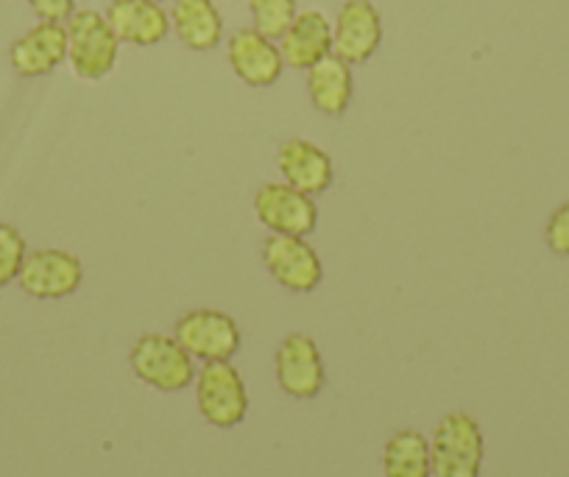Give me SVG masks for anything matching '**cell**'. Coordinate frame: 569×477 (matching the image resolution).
I'll list each match as a JSON object with an SVG mask.
<instances>
[{"mask_svg":"<svg viewBox=\"0 0 569 477\" xmlns=\"http://www.w3.org/2000/svg\"><path fill=\"white\" fill-rule=\"evenodd\" d=\"M129 366L146 386L162 394L184 391L196 382V360L173 336L142 332L129 349Z\"/></svg>","mask_w":569,"mask_h":477,"instance_id":"cell-1","label":"cell"},{"mask_svg":"<svg viewBox=\"0 0 569 477\" xmlns=\"http://www.w3.org/2000/svg\"><path fill=\"white\" fill-rule=\"evenodd\" d=\"M433 477H480L486 458V436L467 410H452L436 425L430 438Z\"/></svg>","mask_w":569,"mask_h":477,"instance_id":"cell-2","label":"cell"},{"mask_svg":"<svg viewBox=\"0 0 569 477\" xmlns=\"http://www.w3.org/2000/svg\"><path fill=\"white\" fill-rule=\"evenodd\" d=\"M64 29H68V62L76 79H107L118 64L120 53V40L109 29L107 18L96 9H76Z\"/></svg>","mask_w":569,"mask_h":477,"instance_id":"cell-3","label":"cell"},{"mask_svg":"<svg viewBox=\"0 0 569 477\" xmlns=\"http://www.w3.org/2000/svg\"><path fill=\"white\" fill-rule=\"evenodd\" d=\"M196 403L207 425L232 430L249 414V391L232 360H212L196 371Z\"/></svg>","mask_w":569,"mask_h":477,"instance_id":"cell-4","label":"cell"},{"mask_svg":"<svg viewBox=\"0 0 569 477\" xmlns=\"http://www.w3.org/2000/svg\"><path fill=\"white\" fill-rule=\"evenodd\" d=\"M173 338L201 364L212 360H232L240 352V327L229 312L212 307H196L177 318Z\"/></svg>","mask_w":569,"mask_h":477,"instance_id":"cell-5","label":"cell"},{"mask_svg":"<svg viewBox=\"0 0 569 477\" xmlns=\"http://www.w3.org/2000/svg\"><path fill=\"white\" fill-rule=\"evenodd\" d=\"M262 266L291 294H313L325 279L321 257L308 238L299 235H268L262 240Z\"/></svg>","mask_w":569,"mask_h":477,"instance_id":"cell-6","label":"cell"},{"mask_svg":"<svg viewBox=\"0 0 569 477\" xmlns=\"http://www.w3.org/2000/svg\"><path fill=\"white\" fill-rule=\"evenodd\" d=\"M251 207H254L257 221L271 229V235L308 238L319 223V207H316L313 196L291 188L288 182H266L262 188H257Z\"/></svg>","mask_w":569,"mask_h":477,"instance_id":"cell-7","label":"cell"},{"mask_svg":"<svg viewBox=\"0 0 569 477\" xmlns=\"http://www.w3.org/2000/svg\"><path fill=\"white\" fill-rule=\"evenodd\" d=\"M273 371H277L279 388L293 399H316L325 391L327 371L321 349L305 332H291L279 341Z\"/></svg>","mask_w":569,"mask_h":477,"instance_id":"cell-8","label":"cell"},{"mask_svg":"<svg viewBox=\"0 0 569 477\" xmlns=\"http://www.w3.org/2000/svg\"><path fill=\"white\" fill-rule=\"evenodd\" d=\"M84 282V262L64 249H34L26 255L18 285L31 299H64Z\"/></svg>","mask_w":569,"mask_h":477,"instance_id":"cell-9","label":"cell"},{"mask_svg":"<svg viewBox=\"0 0 569 477\" xmlns=\"http://www.w3.org/2000/svg\"><path fill=\"white\" fill-rule=\"evenodd\" d=\"M382 46V18L371 0H347L332 23V53L343 62L366 64Z\"/></svg>","mask_w":569,"mask_h":477,"instance_id":"cell-10","label":"cell"},{"mask_svg":"<svg viewBox=\"0 0 569 477\" xmlns=\"http://www.w3.org/2000/svg\"><path fill=\"white\" fill-rule=\"evenodd\" d=\"M227 62L232 73L249 87L277 85L284 70L282 51L277 40L257 29H238L227 40Z\"/></svg>","mask_w":569,"mask_h":477,"instance_id":"cell-11","label":"cell"},{"mask_svg":"<svg viewBox=\"0 0 569 477\" xmlns=\"http://www.w3.org/2000/svg\"><path fill=\"white\" fill-rule=\"evenodd\" d=\"M277 168L284 182L313 196V199L327 193L332 179H336V166H332L330 153L316 142L305 140V137H291V140L279 142Z\"/></svg>","mask_w":569,"mask_h":477,"instance_id":"cell-12","label":"cell"},{"mask_svg":"<svg viewBox=\"0 0 569 477\" xmlns=\"http://www.w3.org/2000/svg\"><path fill=\"white\" fill-rule=\"evenodd\" d=\"M62 62H68V29L64 23H40L26 31L9 48V64L23 79L51 76Z\"/></svg>","mask_w":569,"mask_h":477,"instance_id":"cell-13","label":"cell"},{"mask_svg":"<svg viewBox=\"0 0 569 477\" xmlns=\"http://www.w3.org/2000/svg\"><path fill=\"white\" fill-rule=\"evenodd\" d=\"M103 18L126 46L151 48L166 42L171 34V14L154 0H112Z\"/></svg>","mask_w":569,"mask_h":477,"instance_id":"cell-14","label":"cell"},{"mask_svg":"<svg viewBox=\"0 0 569 477\" xmlns=\"http://www.w3.org/2000/svg\"><path fill=\"white\" fill-rule=\"evenodd\" d=\"M284 68L308 70L332 53V23L319 9H305L277 40Z\"/></svg>","mask_w":569,"mask_h":477,"instance_id":"cell-15","label":"cell"},{"mask_svg":"<svg viewBox=\"0 0 569 477\" xmlns=\"http://www.w3.org/2000/svg\"><path fill=\"white\" fill-rule=\"evenodd\" d=\"M171 31L188 51L210 53L223 40V18L216 0H173Z\"/></svg>","mask_w":569,"mask_h":477,"instance_id":"cell-16","label":"cell"},{"mask_svg":"<svg viewBox=\"0 0 569 477\" xmlns=\"http://www.w3.org/2000/svg\"><path fill=\"white\" fill-rule=\"evenodd\" d=\"M308 96L310 103L327 118H341L352 107L355 98V76L352 64L341 57L319 59L313 68H308Z\"/></svg>","mask_w":569,"mask_h":477,"instance_id":"cell-17","label":"cell"},{"mask_svg":"<svg viewBox=\"0 0 569 477\" xmlns=\"http://www.w3.org/2000/svg\"><path fill=\"white\" fill-rule=\"evenodd\" d=\"M382 475L386 477H433L430 438L425 433L405 427L397 430L382 447Z\"/></svg>","mask_w":569,"mask_h":477,"instance_id":"cell-18","label":"cell"},{"mask_svg":"<svg viewBox=\"0 0 569 477\" xmlns=\"http://www.w3.org/2000/svg\"><path fill=\"white\" fill-rule=\"evenodd\" d=\"M249 14L251 29L271 37V40H279L299 14V7L297 0H249Z\"/></svg>","mask_w":569,"mask_h":477,"instance_id":"cell-19","label":"cell"},{"mask_svg":"<svg viewBox=\"0 0 569 477\" xmlns=\"http://www.w3.org/2000/svg\"><path fill=\"white\" fill-rule=\"evenodd\" d=\"M26 255H29V246L20 229L12 223H0V288L18 279Z\"/></svg>","mask_w":569,"mask_h":477,"instance_id":"cell-20","label":"cell"},{"mask_svg":"<svg viewBox=\"0 0 569 477\" xmlns=\"http://www.w3.org/2000/svg\"><path fill=\"white\" fill-rule=\"evenodd\" d=\"M545 240L552 255L569 257V201H563L561 207L550 212L545 227Z\"/></svg>","mask_w":569,"mask_h":477,"instance_id":"cell-21","label":"cell"},{"mask_svg":"<svg viewBox=\"0 0 569 477\" xmlns=\"http://www.w3.org/2000/svg\"><path fill=\"white\" fill-rule=\"evenodd\" d=\"M29 7L46 23H68L76 12V0H29Z\"/></svg>","mask_w":569,"mask_h":477,"instance_id":"cell-22","label":"cell"},{"mask_svg":"<svg viewBox=\"0 0 569 477\" xmlns=\"http://www.w3.org/2000/svg\"><path fill=\"white\" fill-rule=\"evenodd\" d=\"M154 3H173V0H154Z\"/></svg>","mask_w":569,"mask_h":477,"instance_id":"cell-23","label":"cell"}]
</instances>
